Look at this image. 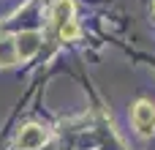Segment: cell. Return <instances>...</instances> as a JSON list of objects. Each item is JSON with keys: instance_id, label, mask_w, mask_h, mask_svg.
Wrapping results in <instances>:
<instances>
[{"instance_id": "277c9868", "label": "cell", "mask_w": 155, "mask_h": 150, "mask_svg": "<svg viewBox=\"0 0 155 150\" xmlns=\"http://www.w3.org/2000/svg\"><path fill=\"white\" fill-rule=\"evenodd\" d=\"M14 46H16V60H27L38 52L41 46V33L38 30H25L14 38Z\"/></svg>"}, {"instance_id": "3957f363", "label": "cell", "mask_w": 155, "mask_h": 150, "mask_svg": "<svg viewBox=\"0 0 155 150\" xmlns=\"http://www.w3.org/2000/svg\"><path fill=\"white\" fill-rule=\"evenodd\" d=\"M46 139H49V134H46L41 126L30 123V126H25V128L19 131V137H16V148H19V150H38Z\"/></svg>"}, {"instance_id": "7a4b0ae2", "label": "cell", "mask_w": 155, "mask_h": 150, "mask_svg": "<svg viewBox=\"0 0 155 150\" xmlns=\"http://www.w3.org/2000/svg\"><path fill=\"white\" fill-rule=\"evenodd\" d=\"M131 120H134V128L142 134V137H153L155 131V104H150L147 98H139L131 109Z\"/></svg>"}, {"instance_id": "6da1fadb", "label": "cell", "mask_w": 155, "mask_h": 150, "mask_svg": "<svg viewBox=\"0 0 155 150\" xmlns=\"http://www.w3.org/2000/svg\"><path fill=\"white\" fill-rule=\"evenodd\" d=\"M52 27L63 41H74L79 36V27L74 22V0H57L52 5Z\"/></svg>"}]
</instances>
